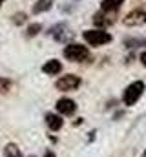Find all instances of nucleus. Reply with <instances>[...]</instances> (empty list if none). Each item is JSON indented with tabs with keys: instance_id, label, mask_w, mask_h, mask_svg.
<instances>
[{
	"instance_id": "2",
	"label": "nucleus",
	"mask_w": 146,
	"mask_h": 157,
	"mask_svg": "<svg viewBox=\"0 0 146 157\" xmlns=\"http://www.w3.org/2000/svg\"><path fill=\"white\" fill-rule=\"evenodd\" d=\"M64 57L71 62H84L86 59H90V51L82 44H68L64 48Z\"/></svg>"
},
{
	"instance_id": "10",
	"label": "nucleus",
	"mask_w": 146,
	"mask_h": 157,
	"mask_svg": "<svg viewBox=\"0 0 146 157\" xmlns=\"http://www.w3.org/2000/svg\"><path fill=\"white\" fill-rule=\"evenodd\" d=\"M51 6H53V0H36L35 4H33V13H35V15L44 13V11H48Z\"/></svg>"
},
{
	"instance_id": "1",
	"label": "nucleus",
	"mask_w": 146,
	"mask_h": 157,
	"mask_svg": "<svg viewBox=\"0 0 146 157\" xmlns=\"http://www.w3.org/2000/svg\"><path fill=\"white\" fill-rule=\"evenodd\" d=\"M144 90H146V86H144L143 80H135V82H132V84L124 90V95H122L124 104H126V106H133V104L143 97Z\"/></svg>"
},
{
	"instance_id": "11",
	"label": "nucleus",
	"mask_w": 146,
	"mask_h": 157,
	"mask_svg": "<svg viewBox=\"0 0 146 157\" xmlns=\"http://www.w3.org/2000/svg\"><path fill=\"white\" fill-rule=\"evenodd\" d=\"M4 155H6V157H22V154H20V150H18V146H17V144L9 143V144L4 148Z\"/></svg>"
},
{
	"instance_id": "14",
	"label": "nucleus",
	"mask_w": 146,
	"mask_h": 157,
	"mask_svg": "<svg viewBox=\"0 0 146 157\" xmlns=\"http://www.w3.org/2000/svg\"><path fill=\"white\" fill-rule=\"evenodd\" d=\"M28 18H26V13H17V15H13V22L17 24V26H20V24H24Z\"/></svg>"
},
{
	"instance_id": "8",
	"label": "nucleus",
	"mask_w": 146,
	"mask_h": 157,
	"mask_svg": "<svg viewBox=\"0 0 146 157\" xmlns=\"http://www.w3.org/2000/svg\"><path fill=\"white\" fill-rule=\"evenodd\" d=\"M122 2L124 0H102L101 2V9H102V13H115V11L121 9Z\"/></svg>"
},
{
	"instance_id": "5",
	"label": "nucleus",
	"mask_w": 146,
	"mask_h": 157,
	"mask_svg": "<svg viewBox=\"0 0 146 157\" xmlns=\"http://www.w3.org/2000/svg\"><path fill=\"white\" fill-rule=\"evenodd\" d=\"M122 24L124 26H143V24H146V11H143V9H133V11H130L124 18H122Z\"/></svg>"
},
{
	"instance_id": "4",
	"label": "nucleus",
	"mask_w": 146,
	"mask_h": 157,
	"mask_svg": "<svg viewBox=\"0 0 146 157\" xmlns=\"http://www.w3.org/2000/svg\"><path fill=\"white\" fill-rule=\"evenodd\" d=\"M55 86L60 91H73V90H77L80 86V78L77 75H64V77H60L55 82Z\"/></svg>"
},
{
	"instance_id": "6",
	"label": "nucleus",
	"mask_w": 146,
	"mask_h": 157,
	"mask_svg": "<svg viewBox=\"0 0 146 157\" xmlns=\"http://www.w3.org/2000/svg\"><path fill=\"white\" fill-rule=\"evenodd\" d=\"M77 110V106H75V102H73L71 99H59V102H57V112L59 113H62V115H71L73 112Z\"/></svg>"
},
{
	"instance_id": "17",
	"label": "nucleus",
	"mask_w": 146,
	"mask_h": 157,
	"mask_svg": "<svg viewBox=\"0 0 146 157\" xmlns=\"http://www.w3.org/2000/svg\"><path fill=\"white\" fill-rule=\"evenodd\" d=\"M2 2H4V0H0V4H2Z\"/></svg>"
},
{
	"instance_id": "9",
	"label": "nucleus",
	"mask_w": 146,
	"mask_h": 157,
	"mask_svg": "<svg viewBox=\"0 0 146 157\" xmlns=\"http://www.w3.org/2000/svg\"><path fill=\"white\" fill-rule=\"evenodd\" d=\"M46 122H48L49 130H53V132H57V130L62 128V119L59 117L57 113H48L46 115Z\"/></svg>"
},
{
	"instance_id": "3",
	"label": "nucleus",
	"mask_w": 146,
	"mask_h": 157,
	"mask_svg": "<svg viewBox=\"0 0 146 157\" xmlns=\"http://www.w3.org/2000/svg\"><path fill=\"white\" fill-rule=\"evenodd\" d=\"M84 40L91 46H102V44H108L111 42V35L104 29H88L82 33Z\"/></svg>"
},
{
	"instance_id": "15",
	"label": "nucleus",
	"mask_w": 146,
	"mask_h": 157,
	"mask_svg": "<svg viewBox=\"0 0 146 157\" xmlns=\"http://www.w3.org/2000/svg\"><path fill=\"white\" fill-rule=\"evenodd\" d=\"M141 62H143V64L146 66V51L143 53V55H141Z\"/></svg>"
},
{
	"instance_id": "16",
	"label": "nucleus",
	"mask_w": 146,
	"mask_h": 157,
	"mask_svg": "<svg viewBox=\"0 0 146 157\" xmlns=\"http://www.w3.org/2000/svg\"><path fill=\"white\" fill-rule=\"evenodd\" d=\"M44 157H55V154H53V152H46V155Z\"/></svg>"
},
{
	"instance_id": "12",
	"label": "nucleus",
	"mask_w": 146,
	"mask_h": 157,
	"mask_svg": "<svg viewBox=\"0 0 146 157\" xmlns=\"http://www.w3.org/2000/svg\"><path fill=\"white\" fill-rule=\"evenodd\" d=\"M93 22H95L97 26L106 28V26H110L113 20H111V18H106V15H102V13H95V15H93Z\"/></svg>"
},
{
	"instance_id": "7",
	"label": "nucleus",
	"mask_w": 146,
	"mask_h": 157,
	"mask_svg": "<svg viewBox=\"0 0 146 157\" xmlns=\"http://www.w3.org/2000/svg\"><path fill=\"white\" fill-rule=\"evenodd\" d=\"M60 70H62V64H60L57 59H51V60H48V62L42 66V71H44L46 75H57Z\"/></svg>"
},
{
	"instance_id": "13",
	"label": "nucleus",
	"mask_w": 146,
	"mask_h": 157,
	"mask_svg": "<svg viewBox=\"0 0 146 157\" xmlns=\"http://www.w3.org/2000/svg\"><path fill=\"white\" fill-rule=\"evenodd\" d=\"M40 29H42V26H40V24H29V28H28L26 35H28V37H35V35L40 33Z\"/></svg>"
}]
</instances>
